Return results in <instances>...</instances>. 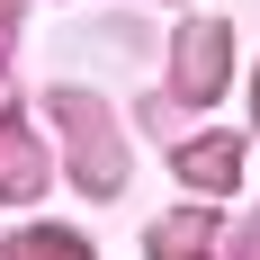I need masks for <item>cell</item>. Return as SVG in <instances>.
Segmentation results:
<instances>
[{"instance_id": "1", "label": "cell", "mask_w": 260, "mask_h": 260, "mask_svg": "<svg viewBox=\"0 0 260 260\" xmlns=\"http://www.w3.org/2000/svg\"><path fill=\"white\" fill-rule=\"evenodd\" d=\"M234 171H242V153H234V144H198V153H188V180H198V188H224Z\"/></svg>"}, {"instance_id": "2", "label": "cell", "mask_w": 260, "mask_h": 260, "mask_svg": "<svg viewBox=\"0 0 260 260\" xmlns=\"http://www.w3.org/2000/svg\"><path fill=\"white\" fill-rule=\"evenodd\" d=\"M153 260H207V224H198V215H180V224L161 234V251H153Z\"/></svg>"}, {"instance_id": "3", "label": "cell", "mask_w": 260, "mask_h": 260, "mask_svg": "<svg viewBox=\"0 0 260 260\" xmlns=\"http://www.w3.org/2000/svg\"><path fill=\"white\" fill-rule=\"evenodd\" d=\"M18 260H81V251H72V234H27Z\"/></svg>"}]
</instances>
